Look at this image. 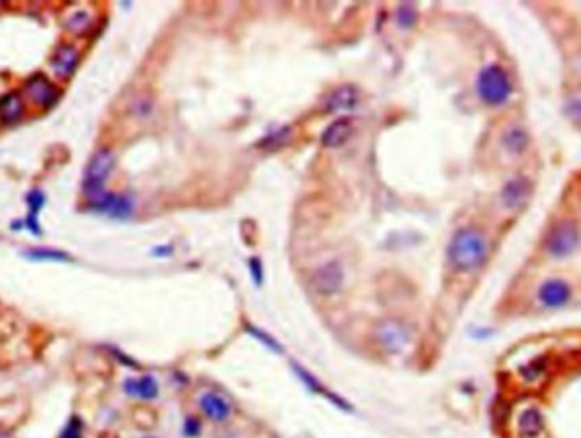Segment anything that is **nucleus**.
Segmentation results:
<instances>
[{
    "label": "nucleus",
    "instance_id": "nucleus-5",
    "mask_svg": "<svg viewBox=\"0 0 581 438\" xmlns=\"http://www.w3.org/2000/svg\"><path fill=\"white\" fill-rule=\"evenodd\" d=\"M115 164L116 157L111 148H99L97 152H93L89 164L85 165L82 178V189L87 199L103 194L104 184L111 175Z\"/></svg>",
    "mask_w": 581,
    "mask_h": 438
},
{
    "label": "nucleus",
    "instance_id": "nucleus-23",
    "mask_svg": "<svg viewBox=\"0 0 581 438\" xmlns=\"http://www.w3.org/2000/svg\"><path fill=\"white\" fill-rule=\"evenodd\" d=\"M415 19L417 14L415 9L412 7V4H403V6L398 9V24H400L401 27H405V29L412 27L413 24H415Z\"/></svg>",
    "mask_w": 581,
    "mask_h": 438
},
{
    "label": "nucleus",
    "instance_id": "nucleus-26",
    "mask_svg": "<svg viewBox=\"0 0 581 438\" xmlns=\"http://www.w3.org/2000/svg\"><path fill=\"white\" fill-rule=\"evenodd\" d=\"M170 253H172V246H158V248H155V251H153L155 257H167V255H170Z\"/></svg>",
    "mask_w": 581,
    "mask_h": 438
},
{
    "label": "nucleus",
    "instance_id": "nucleus-15",
    "mask_svg": "<svg viewBox=\"0 0 581 438\" xmlns=\"http://www.w3.org/2000/svg\"><path fill=\"white\" fill-rule=\"evenodd\" d=\"M327 111L330 112H342V111H351V109L355 107L359 104V92H357L355 87L352 85H342L337 91L332 92V95L328 97L327 102Z\"/></svg>",
    "mask_w": 581,
    "mask_h": 438
},
{
    "label": "nucleus",
    "instance_id": "nucleus-25",
    "mask_svg": "<svg viewBox=\"0 0 581 438\" xmlns=\"http://www.w3.org/2000/svg\"><path fill=\"white\" fill-rule=\"evenodd\" d=\"M249 269H250L252 279H254L257 286H260V284H262V281H263V269H262V263H260L259 258H250Z\"/></svg>",
    "mask_w": 581,
    "mask_h": 438
},
{
    "label": "nucleus",
    "instance_id": "nucleus-20",
    "mask_svg": "<svg viewBox=\"0 0 581 438\" xmlns=\"http://www.w3.org/2000/svg\"><path fill=\"white\" fill-rule=\"evenodd\" d=\"M22 257L30 262H55V263H67L73 262V257L67 251L58 248H31L24 251Z\"/></svg>",
    "mask_w": 581,
    "mask_h": 438
},
{
    "label": "nucleus",
    "instance_id": "nucleus-22",
    "mask_svg": "<svg viewBox=\"0 0 581 438\" xmlns=\"http://www.w3.org/2000/svg\"><path fill=\"white\" fill-rule=\"evenodd\" d=\"M58 438H84V423L82 418L79 416H70V420L67 421L62 432H60Z\"/></svg>",
    "mask_w": 581,
    "mask_h": 438
},
{
    "label": "nucleus",
    "instance_id": "nucleus-21",
    "mask_svg": "<svg viewBox=\"0 0 581 438\" xmlns=\"http://www.w3.org/2000/svg\"><path fill=\"white\" fill-rule=\"evenodd\" d=\"M91 24H92L91 14L85 11L75 12V14H72L70 18L67 19V27L73 32V34H84V32L91 27Z\"/></svg>",
    "mask_w": 581,
    "mask_h": 438
},
{
    "label": "nucleus",
    "instance_id": "nucleus-1",
    "mask_svg": "<svg viewBox=\"0 0 581 438\" xmlns=\"http://www.w3.org/2000/svg\"><path fill=\"white\" fill-rule=\"evenodd\" d=\"M490 257V241L476 226H462L450 238L447 246V262L459 274H474L486 265Z\"/></svg>",
    "mask_w": 581,
    "mask_h": 438
},
{
    "label": "nucleus",
    "instance_id": "nucleus-9",
    "mask_svg": "<svg viewBox=\"0 0 581 438\" xmlns=\"http://www.w3.org/2000/svg\"><path fill=\"white\" fill-rule=\"evenodd\" d=\"M24 91H26L27 99L32 104L39 105L43 111L55 107L58 104L60 97H62V91L41 72L32 73L30 79L26 80V84H24Z\"/></svg>",
    "mask_w": 581,
    "mask_h": 438
},
{
    "label": "nucleus",
    "instance_id": "nucleus-14",
    "mask_svg": "<svg viewBox=\"0 0 581 438\" xmlns=\"http://www.w3.org/2000/svg\"><path fill=\"white\" fill-rule=\"evenodd\" d=\"M24 112L22 95L18 91H11L0 95V123L12 126L18 123Z\"/></svg>",
    "mask_w": 581,
    "mask_h": 438
},
{
    "label": "nucleus",
    "instance_id": "nucleus-2",
    "mask_svg": "<svg viewBox=\"0 0 581 438\" xmlns=\"http://www.w3.org/2000/svg\"><path fill=\"white\" fill-rule=\"evenodd\" d=\"M478 99L488 107H505L515 95V80L509 68L502 63L493 62L486 65L478 73L476 79Z\"/></svg>",
    "mask_w": 581,
    "mask_h": 438
},
{
    "label": "nucleus",
    "instance_id": "nucleus-18",
    "mask_svg": "<svg viewBox=\"0 0 581 438\" xmlns=\"http://www.w3.org/2000/svg\"><path fill=\"white\" fill-rule=\"evenodd\" d=\"M201 409L204 411V415L211 418L213 421L228 420L231 413L230 404L226 403L221 396L214 394V392H206V394L201 397Z\"/></svg>",
    "mask_w": 581,
    "mask_h": 438
},
{
    "label": "nucleus",
    "instance_id": "nucleus-24",
    "mask_svg": "<svg viewBox=\"0 0 581 438\" xmlns=\"http://www.w3.org/2000/svg\"><path fill=\"white\" fill-rule=\"evenodd\" d=\"M249 333H252L254 336H257V338L260 340V342L262 343H266L267 347L269 348H272V350H275V352H280L282 350V348L279 347V343L275 342L274 338H270L269 335H266V333H262V331L260 330H257V328H254V326H249Z\"/></svg>",
    "mask_w": 581,
    "mask_h": 438
},
{
    "label": "nucleus",
    "instance_id": "nucleus-17",
    "mask_svg": "<svg viewBox=\"0 0 581 438\" xmlns=\"http://www.w3.org/2000/svg\"><path fill=\"white\" fill-rule=\"evenodd\" d=\"M44 201H46V199H44L43 190H39V189L31 190V192L26 196V202H27V208H30V213H27L26 219H24V226H26L32 234H36V237H41L43 234L41 226H39V213H41Z\"/></svg>",
    "mask_w": 581,
    "mask_h": 438
},
{
    "label": "nucleus",
    "instance_id": "nucleus-16",
    "mask_svg": "<svg viewBox=\"0 0 581 438\" xmlns=\"http://www.w3.org/2000/svg\"><path fill=\"white\" fill-rule=\"evenodd\" d=\"M124 392L131 397H140V399H155L158 396V384L152 376H141L138 379H126L124 380Z\"/></svg>",
    "mask_w": 581,
    "mask_h": 438
},
{
    "label": "nucleus",
    "instance_id": "nucleus-4",
    "mask_svg": "<svg viewBox=\"0 0 581 438\" xmlns=\"http://www.w3.org/2000/svg\"><path fill=\"white\" fill-rule=\"evenodd\" d=\"M535 182L529 175L514 173L507 178L497 194V208L505 216H517L525 211L530 199L534 197Z\"/></svg>",
    "mask_w": 581,
    "mask_h": 438
},
{
    "label": "nucleus",
    "instance_id": "nucleus-13",
    "mask_svg": "<svg viewBox=\"0 0 581 438\" xmlns=\"http://www.w3.org/2000/svg\"><path fill=\"white\" fill-rule=\"evenodd\" d=\"M353 135V126L348 117H340L333 121L322 135V145L327 148H340L351 140Z\"/></svg>",
    "mask_w": 581,
    "mask_h": 438
},
{
    "label": "nucleus",
    "instance_id": "nucleus-7",
    "mask_svg": "<svg viewBox=\"0 0 581 438\" xmlns=\"http://www.w3.org/2000/svg\"><path fill=\"white\" fill-rule=\"evenodd\" d=\"M500 152L507 160L518 161L523 160L530 152L532 146V136L530 131L527 129L525 124L522 123H510L503 128L500 133Z\"/></svg>",
    "mask_w": 581,
    "mask_h": 438
},
{
    "label": "nucleus",
    "instance_id": "nucleus-10",
    "mask_svg": "<svg viewBox=\"0 0 581 438\" xmlns=\"http://www.w3.org/2000/svg\"><path fill=\"white\" fill-rule=\"evenodd\" d=\"M87 208L92 213L104 214V216L115 219H126L133 213V201L128 196L121 194H99V196L89 199Z\"/></svg>",
    "mask_w": 581,
    "mask_h": 438
},
{
    "label": "nucleus",
    "instance_id": "nucleus-6",
    "mask_svg": "<svg viewBox=\"0 0 581 438\" xmlns=\"http://www.w3.org/2000/svg\"><path fill=\"white\" fill-rule=\"evenodd\" d=\"M573 294H575V289L568 279L547 277L539 284L537 291H535V301L542 310L554 311L568 306L571 303Z\"/></svg>",
    "mask_w": 581,
    "mask_h": 438
},
{
    "label": "nucleus",
    "instance_id": "nucleus-11",
    "mask_svg": "<svg viewBox=\"0 0 581 438\" xmlns=\"http://www.w3.org/2000/svg\"><path fill=\"white\" fill-rule=\"evenodd\" d=\"M345 281L342 265L339 262H327L311 275V287L320 296H333L340 292Z\"/></svg>",
    "mask_w": 581,
    "mask_h": 438
},
{
    "label": "nucleus",
    "instance_id": "nucleus-3",
    "mask_svg": "<svg viewBox=\"0 0 581 438\" xmlns=\"http://www.w3.org/2000/svg\"><path fill=\"white\" fill-rule=\"evenodd\" d=\"M581 246V226L570 216L559 218L547 230L542 240V253L549 260L561 262L578 253Z\"/></svg>",
    "mask_w": 581,
    "mask_h": 438
},
{
    "label": "nucleus",
    "instance_id": "nucleus-19",
    "mask_svg": "<svg viewBox=\"0 0 581 438\" xmlns=\"http://www.w3.org/2000/svg\"><path fill=\"white\" fill-rule=\"evenodd\" d=\"M544 430V418L539 413V409L530 408L525 409L518 416V433L522 438H535L540 435Z\"/></svg>",
    "mask_w": 581,
    "mask_h": 438
},
{
    "label": "nucleus",
    "instance_id": "nucleus-27",
    "mask_svg": "<svg viewBox=\"0 0 581 438\" xmlns=\"http://www.w3.org/2000/svg\"><path fill=\"white\" fill-rule=\"evenodd\" d=\"M0 438H12V435L9 432H7L6 428L4 427H0Z\"/></svg>",
    "mask_w": 581,
    "mask_h": 438
},
{
    "label": "nucleus",
    "instance_id": "nucleus-12",
    "mask_svg": "<svg viewBox=\"0 0 581 438\" xmlns=\"http://www.w3.org/2000/svg\"><path fill=\"white\" fill-rule=\"evenodd\" d=\"M80 63V55L72 44H60L53 51L51 68L60 79H70Z\"/></svg>",
    "mask_w": 581,
    "mask_h": 438
},
{
    "label": "nucleus",
    "instance_id": "nucleus-8",
    "mask_svg": "<svg viewBox=\"0 0 581 438\" xmlns=\"http://www.w3.org/2000/svg\"><path fill=\"white\" fill-rule=\"evenodd\" d=\"M376 342L388 354H400L412 340V330L398 319H384L376 326Z\"/></svg>",
    "mask_w": 581,
    "mask_h": 438
}]
</instances>
